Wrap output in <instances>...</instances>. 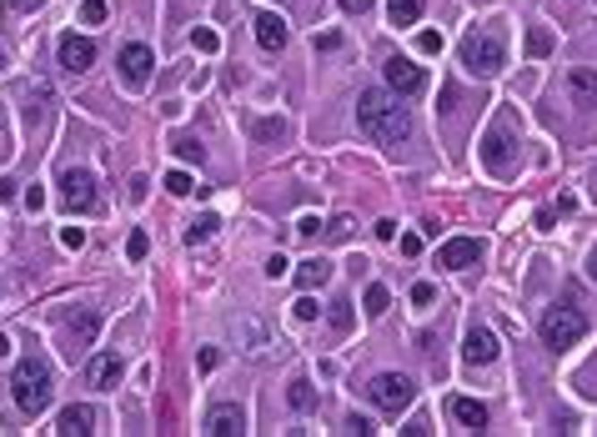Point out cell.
<instances>
[{
	"label": "cell",
	"instance_id": "6da1fadb",
	"mask_svg": "<svg viewBox=\"0 0 597 437\" xmlns=\"http://www.w3.org/2000/svg\"><path fill=\"white\" fill-rule=\"evenodd\" d=\"M356 126L367 131L371 141H381V146H397V141H407L412 136L407 106H397L387 90H362V96H356Z\"/></svg>",
	"mask_w": 597,
	"mask_h": 437
},
{
	"label": "cell",
	"instance_id": "7a4b0ae2",
	"mask_svg": "<svg viewBox=\"0 0 597 437\" xmlns=\"http://www.w3.org/2000/svg\"><path fill=\"white\" fill-rule=\"evenodd\" d=\"M11 398H15V407L26 412V417H40V412L51 407V367H46L40 357L15 362V373H11Z\"/></svg>",
	"mask_w": 597,
	"mask_h": 437
},
{
	"label": "cell",
	"instance_id": "3957f363",
	"mask_svg": "<svg viewBox=\"0 0 597 437\" xmlns=\"http://www.w3.org/2000/svg\"><path fill=\"white\" fill-rule=\"evenodd\" d=\"M457 56H462V71H467V76H497V71L507 65V56H502V36H497V30H467Z\"/></svg>",
	"mask_w": 597,
	"mask_h": 437
},
{
	"label": "cell",
	"instance_id": "277c9868",
	"mask_svg": "<svg viewBox=\"0 0 597 437\" xmlns=\"http://www.w3.org/2000/svg\"><path fill=\"white\" fill-rule=\"evenodd\" d=\"M583 332H587V321L577 307H547L542 312V347L562 352V347H572V342H583Z\"/></svg>",
	"mask_w": 597,
	"mask_h": 437
},
{
	"label": "cell",
	"instance_id": "5b68a950",
	"mask_svg": "<svg viewBox=\"0 0 597 437\" xmlns=\"http://www.w3.org/2000/svg\"><path fill=\"white\" fill-rule=\"evenodd\" d=\"M367 398H371V407H381V412H407L412 407V398H417V387H412V377H402V373H377L367 382Z\"/></svg>",
	"mask_w": 597,
	"mask_h": 437
},
{
	"label": "cell",
	"instance_id": "8992f818",
	"mask_svg": "<svg viewBox=\"0 0 597 437\" xmlns=\"http://www.w3.org/2000/svg\"><path fill=\"white\" fill-rule=\"evenodd\" d=\"M477 151H482V167L492 171V176H512V171H517V161H512V151H507V121H497Z\"/></svg>",
	"mask_w": 597,
	"mask_h": 437
},
{
	"label": "cell",
	"instance_id": "52a82bcc",
	"mask_svg": "<svg viewBox=\"0 0 597 437\" xmlns=\"http://www.w3.org/2000/svg\"><path fill=\"white\" fill-rule=\"evenodd\" d=\"M115 65H121V81H126V86H146V81H151V65H156V56H151V46H141V40H131V46H121Z\"/></svg>",
	"mask_w": 597,
	"mask_h": 437
},
{
	"label": "cell",
	"instance_id": "ba28073f",
	"mask_svg": "<svg viewBox=\"0 0 597 437\" xmlns=\"http://www.w3.org/2000/svg\"><path fill=\"white\" fill-rule=\"evenodd\" d=\"M381 81H387V90H392V96H412V90H422V86H427L422 65H412L407 56H392V61L381 65Z\"/></svg>",
	"mask_w": 597,
	"mask_h": 437
},
{
	"label": "cell",
	"instance_id": "9c48e42d",
	"mask_svg": "<svg viewBox=\"0 0 597 437\" xmlns=\"http://www.w3.org/2000/svg\"><path fill=\"white\" fill-rule=\"evenodd\" d=\"M61 201L71 206V211H96V181H90V171L71 167L61 176Z\"/></svg>",
	"mask_w": 597,
	"mask_h": 437
},
{
	"label": "cell",
	"instance_id": "30bf717a",
	"mask_svg": "<svg viewBox=\"0 0 597 437\" xmlns=\"http://www.w3.org/2000/svg\"><path fill=\"white\" fill-rule=\"evenodd\" d=\"M477 257H482V242H477V236H452V242L437 246V267H447V271L477 267Z\"/></svg>",
	"mask_w": 597,
	"mask_h": 437
},
{
	"label": "cell",
	"instance_id": "8fae6325",
	"mask_svg": "<svg viewBox=\"0 0 597 437\" xmlns=\"http://www.w3.org/2000/svg\"><path fill=\"white\" fill-rule=\"evenodd\" d=\"M201 433H211V437H242L246 433V412L236 407V402H221V407L206 412V427H201Z\"/></svg>",
	"mask_w": 597,
	"mask_h": 437
},
{
	"label": "cell",
	"instance_id": "7c38bea8",
	"mask_svg": "<svg viewBox=\"0 0 597 437\" xmlns=\"http://www.w3.org/2000/svg\"><path fill=\"white\" fill-rule=\"evenodd\" d=\"M61 65L71 71V76L90 71V65H96V46H90L86 36H76V30H65V36H61Z\"/></svg>",
	"mask_w": 597,
	"mask_h": 437
},
{
	"label": "cell",
	"instance_id": "4fadbf2b",
	"mask_svg": "<svg viewBox=\"0 0 597 437\" xmlns=\"http://www.w3.org/2000/svg\"><path fill=\"white\" fill-rule=\"evenodd\" d=\"M462 362H472V367H487V362H497V337H492V327H467V337H462Z\"/></svg>",
	"mask_w": 597,
	"mask_h": 437
},
{
	"label": "cell",
	"instance_id": "5bb4252c",
	"mask_svg": "<svg viewBox=\"0 0 597 437\" xmlns=\"http://www.w3.org/2000/svg\"><path fill=\"white\" fill-rule=\"evenodd\" d=\"M55 433H61V437H90V433H96V412H90L86 402L65 407L61 417H55Z\"/></svg>",
	"mask_w": 597,
	"mask_h": 437
},
{
	"label": "cell",
	"instance_id": "9a60e30c",
	"mask_svg": "<svg viewBox=\"0 0 597 437\" xmlns=\"http://www.w3.org/2000/svg\"><path fill=\"white\" fill-rule=\"evenodd\" d=\"M447 412H452V423H462L467 433H482L487 427V407L477 398H447Z\"/></svg>",
	"mask_w": 597,
	"mask_h": 437
},
{
	"label": "cell",
	"instance_id": "2e32d148",
	"mask_svg": "<svg viewBox=\"0 0 597 437\" xmlns=\"http://www.w3.org/2000/svg\"><path fill=\"white\" fill-rule=\"evenodd\" d=\"M86 377H90V387H101V392H111V387L121 382V357H115V352H101V357H90Z\"/></svg>",
	"mask_w": 597,
	"mask_h": 437
},
{
	"label": "cell",
	"instance_id": "e0dca14e",
	"mask_svg": "<svg viewBox=\"0 0 597 437\" xmlns=\"http://www.w3.org/2000/svg\"><path fill=\"white\" fill-rule=\"evenodd\" d=\"M286 36H292V30H286V21H281V15H271V11L256 15V40H261V51H281V46H286Z\"/></svg>",
	"mask_w": 597,
	"mask_h": 437
},
{
	"label": "cell",
	"instance_id": "ac0fdd59",
	"mask_svg": "<svg viewBox=\"0 0 597 437\" xmlns=\"http://www.w3.org/2000/svg\"><path fill=\"white\" fill-rule=\"evenodd\" d=\"M327 282H331V261L306 257L302 267H296V287H302V292H311V287H327Z\"/></svg>",
	"mask_w": 597,
	"mask_h": 437
},
{
	"label": "cell",
	"instance_id": "d6986e66",
	"mask_svg": "<svg viewBox=\"0 0 597 437\" xmlns=\"http://www.w3.org/2000/svg\"><path fill=\"white\" fill-rule=\"evenodd\" d=\"M422 11H427V0H387V15H392V26H417Z\"/></svg>",
	"mask_w": 597,
	"mask_h": 437
},
{
	"label": "cell",
	"instance_id": "ffe728a7",
	"mask_svg": "<svg viewBox=\"0 0 597 437\" xmlns=\"http://www.w3.org/2000/svg\"><path fill=\"white\" fill-rule=\"evenodd\" d=\"M217 227H221V221L211 217V211H206V217H196V221L186 227V246H201V242H211V236H217Z\"/></svg>",
	"mask_w": 597,
	"mask_h": 437
},
{
	"label": "cell",
	"instance_id": "44dd1931",
	"mask_svg": "<svg viewBox=\"0 0 597 437\" xmlns=\"http://www.w3.org/2000/svg\"><path fill=\"white\" fill-rule=\"evenodd\" d=\"M362 307H367V317H387V307H392V292H387L381 282H371L367 296H362Z\"/></svg>",
	"mask_w": 597,
	"mask_h": 437
},
{
	"label": "cell",
	"instance_id": "7402d4cb",
	"mask_svg": "<svg viewBox=\"0 0 597 437\" xmlns=\"http://www.w3.org/2000/svg\"><path fill=\"white\" fill-rule=\"evenodd\" d=\"M96 327H101V317H96V312H81L76 321H71V337H76V347H86L90 337H96ZM71 347V352H76Z\"/></svg>",
	"mask_w": 597,
	"mask_h": 437
},
{
	"label": "cell",
	"instance_id": "603a6c76",
	"mask_svg": "<svg viewBox=\"0 0 597 437\" xmlns=\"http://www.w3.org/2000/svg\"><path fill=\"white\" fill-rule=\"evenodd\" d=\"M567 86H572V96H577V101H597V76H593V71H572Z\"/></svg>",
	"mask_w": 597,
	"mask_h": 437
},
{
	"label": "cell",
	"instance_id": "cb8c5ba5",
	"mask_svg": "<svg viewBox=\"0 0 597 437\" xmlns=\"http://www.w3.org/2000/svg\"><path fill=\"white\" fill-rule=\"evenodd\" d=\"M286 402H292L296 412H311V407H317V392H311V382H302V377H296L292 392H286Z\"/></svg>",
	"mask_w": 597,
	"mask_h": 437
},
{
	"label": "cell",
	"instance_id": "d4e9b609",
	"mask_svg": "<svg viewBox=\"0 0 597 437\" xmlns=\"http://www.w3.org/2000/svg\"><path fill=\"white\" fill-rule=\"evenodd\" d=\"M191 46H196L201 56H217L221 51V36L211 26H196V30H191Z\"/></svg>",
	"mask_w": 597,
	"mask_h": 437
},
{
	"label": "cell",
	"instance_id": "484cf974",
	"mask_svg": "<svg viewBox=\"0 0 597 437\" xmlns=\"http://www.w3.org/2000/svg\"><path fill=\"white\" fill-rule=\"evenodd\" d=\"M161 186H166L171 196H191V192H196V181H191L186 171H166V181H161Z\"/></svg>",
	"mask_w": 597,
	"mask_h": 437
},
{
	"label": "cell",
	"instance_id": "4316f807",
	"mask_svg": "<svg viewBox=\"0 0 597 437\" xmlns=\"http://www.w3.org/2000/svg\"><path fill=\"white\" fill-rule=\"evenodd\" d=\"M256 136H261V141H277V136H281V131H286V121H281V116H261V121H256Z\"/></svg>",
	"mask_w": 597,
	"mask_h": 437
},
{
	"label": "cell",
	"instance_id": "83f0119b",
	"mask_svg": "<svg viewBox=\"0 0 597 437\" xmlns=\"http://www.w3.org/2000/svg\"><path fill=\"white\" fill-rule=\"evenodd\" d=\"M296 321H317L321 317V307H317V296H311V292H302V296H296Z\"/></svg>",
	"mask_w": 597,
	"mask_h": 437
},
{
	"label": "cell",
	"instance_id": "f1b7e54d",
	"mask_svg": "<svg viewBox=\"0 0 597 437\" xmlns=\"http://www.w3.org/2000/svg\"><path fill=\"white\" fill-rule=\"evenodd\" d=\"M417 51L422 56H442V30H417Z\"/></svg>",
	"mask_w": 597,
	"mask_h": 437
},
{
	"label": "cell",
	"instance_id": "f546056e",
	"mask_svg": "<svg viewBox=\"0 0 597 437\" xmlns=\"http://www.w3.org/2000/svg\"><path fill=\"white\" fill-rule=\"evenodd\" d=\"M81 21H86V26H101V21H106V0H81Z\"/></svg>",
	"mask_w": 597,
	"mask_h": 437
},
{
	"label": "cell",
	"instance_id": "4dcf8cb0",
	"mask_svg": "<svg viewBox=\"0 0 597 437\" xmlns=\"http://www.w3.org/2000/svg\"><path fill=\"white\" fill-rule=\"evenodd\" d=\"M146 252H151V236H146V232H131V242H126V257H131V261H141Z\"/></svg>",
	"mask_w": 597,
	"mask_h": 437
},
{
	"label": "cell",
	"instance_id": "1f68e13d",
	"mask_svg": "<svg viewBox=\"0 0 597 437\" xmlns=\"http://www.w3.org/2000/svg\"><path fill=\"white\" fill-rule=\"evenodd\" d=\"M61 246L65 252H81V246H86V232H81V227H61Z\"/></svg>",
	"mask_w": 597,
	"mask_h": 437
},
{
	"label": "cell",
	"instance_id": "d6a6232c",
	"mask_svg": "<svg viewBox=\"0 0 597 437\" xmlns=\"http://www.w3.org/2000/svg\"><path fill=\"white\" fill-rule=\"evenodd\" d=\"M286 271H292V261L281 257V252H271V257H267V277H271V282H281Z\"/></svg>",
	"mask_w": 597,
	"mask_h": 437
},
{
	"label": "cell",
	"instance_id": "836d02e7",
	"mask_svg": "<svg viewBox=\"0 0 597 437\" xmlns=\"http://www.w3.org/2000/svg\"><path fill=\"white\" fill-rule=\"evenodd\" d=\"M527 51H533V56H547V51H552V36H547V30H533V36H527Z\"/></svg>",
	"mask_w": 597,
	"mask_h": 437
},
{
	"label": "cell",
	"instance_id": "e575fe53",
	"mask_svg": "<svg viewBox=\"0 0 597 437\" xmlns=\"http://www.w3.org/2000/svg\"><path fill=\"white\" fill-rule=\"evenodd\" d=\"M432 296H437L432 282H417V287H412V302H417V307H432Z\"/></svg>",
	"mask_w": 597,
	"mask_h": 437
},
{
	"label": "cell",
	"instance_id": "d590c367",
	"mask_svg": "<svg viewBox=\"0 0 597 437\" xmlns=\"http://www.w3.org/2000/svg\"><path fill=\"white\" fill-rule=\"evenodd\" d=\"M327 236H331V242H346V236H352V221H346V217H337V221L327 227Z\"/></svg>",
	"mask_w": 597,
	"mask_h": 437
},
{
	"label": "cell",
	"instance_id": "8d00e7d4",
	"mask_svg": "<svg viewBox=\"0 0 597 437\" xmlns=\"http://www.w3.org/2000/svg\"><path fill=\"white\" fill-rule=\"evenodd\" d=\"M371 232H377V242H397V221H392V217H381L377 227H371Z\"/></svg>",
	"mask_w": 597,
	"mask_h": 437
},
{
	"label": "cell",
	"instance_id": "74e56055",
	"mask_svg": "<svg viewBox=\"0 0 597 437\" xmlns=\"http://www.w3.org/2000/svg\"><path fill=\"white\" fill-rule=\"evenodd\" d=\"M558 217H562V211H552V206H542V211H537V232H552V227H558Z\"/></svg>",
	"mask_w": 597,
	"mask_h": 437
},
{
	"label": "cell",
	"instance_id": "f35d334b",
	"mask_svg": "<svg viewBox=\"0 0 597 437\" xmlns=\"http://www.w3.org/2000/svg\"><path fill=\"white\" fill-rule=\"evenodd\" d=\"M46 0H5V11H15V15H30V11H40Z\"/></svg>",
	"mask_w": 597,
	"mask_h": 437
},
{
	"label": "cell",
	"instance_id": "ab89813d",
	"mask_svg": "<svg viewBox=\"0 0 597 437\" xmlns=\"http://www.w3.org/2000/svg\"><path fill=\"white\" fill-rule=\"evenodd\" d=\"M331 327H337V332H346V327H352V312H346V302H337V312H331Z\"/></svg>",
	"mask_w": 597,
	"mask_h": 437
},
{
	"label": "cell",
	"instance_id": "60d3db41",
	"mask_svg": "<svg viewBox=\"0 0 597 437\" xmlns=\"http://www.w3.org/2000/svg\"><path fill=\"white\" fill-rule=\"evenodd\" d=\"M402 257H422V236H417V232L402 236Z\"/></svg>",
	"mask_w": 597,
	"mask_h": 437
},
{
	"label": "cell",
	"instance_id": "b9f144b4",
	"mask_svg": "<svg viewBox=\"0 0 597 437\" xmlns=\"http://www.w3.org/2000/svg\"><path fill=\"white\" fill-rule=\"evenodd\" d=\"M437 101H442L437 111H452V106H457V86H442V90H437Z\"/></svg>",
	"mask_w": 597,
	"mask_h": 437
},
{
	"label": "cell",
	"instance_id": "7bdbcfd3",
	"mask_svg": "<svg viewBox=\"0 0 597 437\" xmlns=\"http://www.w3.org/2000/svg\"><path fill=\"white\" fill-rule=\"evenodd\" d=\"M317 232H321L317 217H302V221H296V236H317Z\"/></svg>",
	"mask_w": 597,
	"mask_h": 437
},
{
	"label": "cell",
	"instance_id": "ee69618b",
	"mask_svg": "<svg viewBox=\"0 0 597 437\" xmlns=\"http://www.w3.org/2000/svg\"><path fill=\"white\" fill-rule=\"evenodd\" d=\"M337 46H342V36H337V30H327V36H317V51H337Z\"/></svg>",
	"mask_w": 597,
	"mask_h": 437
},
{
	"label": "cell",
	"instance_id": "f6af8a7d",
	"mask_svg": "<svg viewBox=\"0 0 597 437\" xmlns=\"http://www.w3.org/2000/svg\"><path fill=\"white\" fill-rule=\"evenodd\" d=\"M346 427H352V433H356V437H371V433H377V427H371V423H367V417H352V423H346Z\"/></svg>",
	"mask_w": 597,
	"mask_h": 437
},
{
	"label": "cell",
	"instance_id": "bcb514c9",
	"mask_svg": "<svg viewBox=\"0 0 597 437\" xmlns=\"http://www.w3.org/2000/svg\"><path fill=\"white\" fill-rule=\"evenodd\" d=\"M26 206H30V211H40V206H46V192H40V186H30V192H26Z\"/></svg>",
	"mask_w": 597,
	"mask_h": 437
},
{
	"label": "cell",
	"instance_id": "7dc6e473",
	"mask_svg": "<svg viewBox=\"0 0 597 437\" xmlns=\"http://www.w3.org/2000/svg\"><path fill=\"white\" fill-rule=\"evenodd\" d=\"M146 186H151L146 176H136V181H131V201H146Z\"/></svg>",
	"mask_w": 597,
	"mask_h": 437
},
{
	"label": "cell",
	"instance_id": "c3c4849f",
	"mask_svg": "<svg viewBox=\"0 0 597 437\" xmlns=\"http://www.w3.org/2000/svg\"><path fill=\"white\" fill-rule=\"evenodd\" d=\"M176 151H181V156H186V161H201V146H196V141H181V146H176Z\"/></svg>",
	"mask_w": 597,
	"mask_h": 437
},
{
	"label": "cell",
	"instance_id": "681fc988",
	"mask_svg": "<svg viewBox=\"0 0 597 437\" xmlns=\"http://www.w3.org/2000/svg\"><path fill=\"white\" fill-rule=\"evenodd\" d=\"M342 5H346V11H367L371 0H342Z\"/></svg>",
	"mask_w": 597,
	"mask_h": 437
},
{
	"label": "cell",
	"instance_id": "f907efd6",
	"mask_svg": "<svg viewBox=\"0 0 597 437\" xmlns=\"http://www.w3.org/2000/svg\"><path fill=\"white\" fill-rule=\"evenodd\" d=\"M0 357H11V337H0Z\"/></svg>",
	"mask_w": 597,
	"mask_h": 437
},
{
	"label": "cell",
	"instance_id": "816d5d0a",
	"mask_svg": "<svg viewBox=\"0 0 597 437\" xmlns=\"http://www.w3.org/2000/svg\"><path fill=\"white\" fill-rule=\"evenodd\" d=\"M587 277H593V282H597V257H593V261H587Z\"/></svg>",
	"mask_w": 597,
	"mask_h": 437
}]
</instances>
